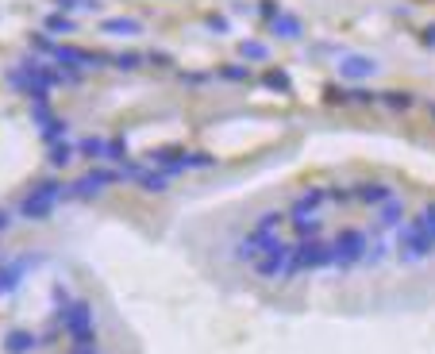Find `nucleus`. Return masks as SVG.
<instances>
[{
  "mask_svg": "<svg viewBox=\"0 0 435 354\" xmlns=\"http://www.w3.org/2000/svg\"><path fill=\"white\" fill-rule=\"evenodd\" d=\"M58 4V12H74V8H81V0H54Z\"/></svg>",
  "mask_w": 435,
  "mask_h": 354,
  "instance_id": "nucleus-24",
  "label": "nucleus"
},
{
  "mask_svg": "<svg viewBox=\"0 0 435 354\" xmlns=\"http://www.w3.org/2000/svg\"><path fill=\"white\" fill-rule=\"evenodd\" d=\"M208 77H212V74H201V70H185L181 81H185V85H204Z\"/></svg>",
  "mask_w": 435,
  "mask_h": 354,
  "instance_id": "nucleus-21",
  "label": "nucleus"
},
{
  "mask_svg": "<svg viewBox=\"0 0 435 354\" xmlns=\"http://www.w3.org/2000/svg\"><path fill=\"white\" fill-rule=\"evenodd\" d=\"M31 124L39 127V135L47 143L66 139V120H58V115L51 112V100H31Z\"/></svg>",
  "mask_w": 435,
  "mask_h": 354,
  "instance_id": "nucleus-1",
  "label": "nucleus"
},
{
  "mask_svg": "<svg viewBox=\"0 0 435 354\" xmlns=\"http://www.w3.org/2000/svg\"><path fill=\"white\" fill-rule=\"evenodd\" d=\"M208 27H212L216 35H224V31H227V19H224V16H208Z\"/></svg>",
  "mask_w": 435,
  "mask_h": 354,
  "instance_id": "nucleus-23",
  "label": "nucleus"
},
{
  "mask_svg": "<svg viewBox=\"0 0 435 354\" xmlns=\"http://www.w3.org/2000/svg\"><path fill=\"white\" fill-rule=\"evenodd\" d=\"M432 115H435V104H432Z\"/></svg>",
  "mask_w": 435,
  "mask_h": 354,
  "instance_id": "nucleus-27",
  "label": "nucleus"
},
{
  "mask_svg": "<svg viewBox=\"0 0 435 354\" xmlns=\"http://www.w3.org/2000/svg\"><path fill=\"white\" fill-rule=\"evenodd\" d=\"M377 104H385L389 112H409V108H412V92H401V89L377 92Z\"/></svg>",
  "mask_w": 435,
  "mask_h": 354,
  "instance_id": "nucleus-11",
  "label": "nucleus"
},
{
  "mask_svg": "<svg viewBox=\"0 0 435 354\" xmlns=\"http://www.w3.org/2000/svg\"><path fill=\"white\" fill-rule=\"evenodd\" d=\"M69 154H74V147H69L66 139L51 143V166H66V162H69Z\"/></svg>",
  "mask_w": 435,
  "mask_h": 354,
  "instance_id": "nucleus-16",
  "label": "nucleus"
},
{
  "mask_svg": "<svg viewBox=\"0 0 435 354\" xmlns=\"http://www.w3.org/2000/svg\"><path fill=\"white\" fill-rule=\"evenodd\" d=\"M54 47H58V42H54L47 31H35L31 35V50H35V54H54Z\"/></svg>",
  "mask_w": 435,
  "mask_h": 354,
  "instance_id": "nucleus-17",
  "label": "nucleus"
},
{
  "mask_svg": "<svg viewBox=\"0 0 435 354\" xmlns=\"http://www.w3.org/2000/svg\"><path fill=\"white\" fill-rule=\"evenodd\" d=\"M112 177H116V173H108V170H92L89 177H81V182L74 185V193H77V197H89V193H97L104 182H112Z\"/></svg>",
  "mask_w": 435,
  "mask_h": 354,
  "instance_id": "nucleus-10",
  "label": "nucleus"
},
{
  "mask_svg": "<svg viewBox=\"0 0 435 354\" xmlns=\"http://www.w3.org/2000/svg\"><path fill=\"white\" fill-rule=\"evenodd\" d=\"M142 62H151V66H170L174 58H170V54H162V50H151V54L142 58Z\"/></svg>",
  "mask_w": 435,
  "mask_h": 354,
  "instance_id": "nucleus-22",
  "label": "nucleus"
},
{
  "mask_svg": "<svg viewBox=\"0 0 435 354\" xmlns=\"http://www.w3.org/2000/svg\"><path fill=\"white\" fill-rule=\"evenodd\" d=\"M212 77H220V81H227V85H247L251 81V66L247 62H231V66H216V74Z\"/></svg>",
  "mask_w": 435,
  "mask_h": 354,
  "instance_id": "nucleus-7",
  "label": "nucleus"
},
{
  "mask_svg": "<svg viewBox=\"0 0 435 354\" xmlns=\"http://www.w3.org/2000/svg\"><path fill=\"white\" fill-rule=\"evenodd\" d=\"M58 193H62V189H58L54 182H42L39 189H35L31 197L24 200V212H27V216H47V212H51V204H54V197H58Z\"/></svg>",
  "mask_w": 435,
  "mask_h": 354,
  "instance_id": "nucleus-3",
  "label": "nucleus"
},
{
  "mask_svg": "<svg viewBox=\"0 0 435 354\" xmlns=\"http://www.w3.org/2000/svg\"><path fill=\"white\" fill-rule=\"evenodd\" d=\"M362 255V235L359 231H343V235H339V239H335V247H331V258L335 262H354V258Z\"/></svg>",
  "mask_w": 435,
  "mask_h": 354,
  "instance_id": "nucleus-5",
  "label": "nucleus"
},
{
  "mask_svg": "<svg viewBox=\"0 0 435 354\" xmlns=\"http://www.w3.org/2000/svg\"><path fill=\"white\" fill-rule=\"evenodd\" d=\"M101 31L104 35H120V39H135V35H142V24L131 19V16H104Z\"/></svg>",
  "mask_w": 435,
  "mask_h": 354,
  "instance_id": "nucleus-6",
  "label": "nucleus"
},
{
  "mask_svg": "<svg viewBox=\"0 0 435 354\" xmlns=\"http://www.w3.org/2000/svg\"><path fill=\"white\" fill-rule=\"evenodd\" d=\"M262 85H266L270 92H289L293 89V77H289V70H266V74H262Z\"/></svg>",
  "mask_w": 435,
  "mask_h": 354,
  "instance_id": "nucleus-12",
  "label": "nucleus"
},
{
  "mask_svg": "<svg viewBox=\"0 0 435 354\" xmlns=\"http://www.w3.org/2000/svg\"><path fill=\"white\" fill-rule=\"evenodd\" d=\"M31 343H35V339L27 335V331H12V335H8V351H12V354H24Z\"/></svg>",
  "mask_w": 435,
  "mask_h": 354,
  "instance_id": "nucleus-18",
  "label": "nucleus"
},
{
  "mask_svg": "<svg viewBox=\"0 0 435 354\" xmlns=\"http://www.w3.org/2000/svg\"><path fill=\"white\" fill-rule=\"evenodd\" d=\"M108 154H112V158H124V154H127V139H124V135L108 139Z\"/></svg>",
  "mask_w": 435,
  "mask_h": 354,
  "instance_id": "nucleus-20",
  "label": "nucleus"
},
{
  "mask_svg": "<svg viewBox=\"0 0 435 354\" xmlns=\"http://www.w3.org/2000/svg\"><path fill=\"white\" fill-rule=\"evenodd\" d=\"M0 227H4V212H0Z\"/></svg>",
  "mask_w": 435,
  "mask_h": 354,
  "instance_id": "nucleus-26",
  "label": "nucleus"
},
{
  "mask_svg": "<svg viewBox=\"0 0 435 354\" xmlns=\"http://www.w3.org/2000/svg\"><path fill=\"white\" fill-rule=\"evenodd\" d=\"M77 150H81L85 158H104L108 154V139H101V135H85V139H77Z\"/></svg>",
  "mask_w": 435,
  "mask_h": 354,
  "instance_id": "nucleus-13",
  "label": "nucleus"
},
{
  "mask_svg": "<svg viewBox=\"0 0 435 354\" xmlns=\"http://www.w3.org/2000/svg\"><path fill=\"white\" fill-rule=\"evenodd\" d=\"M270 35H274V39H301L304 24H301V16H293V12H277V16L270 19Z\"/></svg>",
  "mask_w": 435,
  "mask_h": 354,
  "instance_id": "nucleus-4",
  "label": "nucleus"
},
{
  "mask_svg": "<svg viewBox=\"0 0 435 354\" xmlns=\"http://www.w3.org/2000/svg\"><path fill=\"white\" fill-rule=\"evenodd\" d=\"M424 42H427V47H435V27H427V31H424Z\"/></svg>",
  "mask_w": 435,
  "mask_h": 354,
  "instance_id": "nucleus-25",
  "label": "nucleus"
},
{
  "mask_svg": "<svg viewBox=\"0 0 435 354\" xmlns=\"http://www.w3.org/2000/svg\"><path fill=\"white\" fill-rule=\"evenodd\" d=\"M374 74H377V58H370V54H343L339 58V77H343V81L362 85Z\"/></svg>",
  "mask_w": 435,
  "mask_h": 354,
  "instance_id": "nucleus-2",
  "label": "nucleus"
},
{
  "mask_svg": "<svg viewBox=\"0 0 435 354\" xmlns=\"http://www.w3.org/2000/svg\"><path fill=\"white\" fill-rule=\"evenodd\" d=\"M112 66H116V70H127V74H131V70L142 66V54H135V50H120V54H112Z\"/></svg>",
  "mask_w": 435,
  "mask_h": 354,
  "instance_id": "nucleus-15",
  "label": "nucleus"
},
{
  "mask_svg": "<svg viewBox=\"0 0 435 354\" xmlns=\"http://www.w3.org/2000/svg\"><path fill=\"white\" fill-rule=\"evenodd\" d=\"M47 35H74L77 31V19H69V12H51L47 24H42Z\"/></svg>",
  "mask_w": 435,
  "mask_h": 354,
  "instance_id": "nucleus-9",
  "label": "nucleus"
},
{
  "mask_svg": "<svg viewBox=\"0 0 435 354\" xmlns=\"http://www.w3.org/2000/svg\"><path fill=\"white\" fill-rule=\"evenodd\" d=\"M362 204H385V200H393V189H389V185H362Z\"/></svg>",
  "mask_w": 435,
  "mask_h": 354,
  "instance_id": "nucleus-14",
  "label": "nucleus"
},
{
  "mask_svg": "<svg viewBox=\"0 0 435 354\" xmlns=\"http://www.w3.org/2000/svg\"><path fill=\"white\" fill-rule=\"evenodd\" d=\"M258 12H262V19L270 24V19H274L277 12H281V4H277V0H258Z\"/></svg>",
  "mask_w": 435,
  "mask_h": 354,
  "instance_id": "nucleus-19",
  "label": "nucleus"
},
{
  "mask_svg": "<svg viewBox=\"0 0 435 354\" xmlns=\"http://www.w3.org/2000/svg\"><path fill=\"white\" fill-rule=\"evenodd\" d=\"M239 58H243L247 66H251V62H270V47L262 39H243L239 42Z\"/></svg>",
  "mask_w": 435,
  "mask_h": 354,
  "instance_id": "nucleus-8",
  "label": "nucleus"
}]
</instances>
